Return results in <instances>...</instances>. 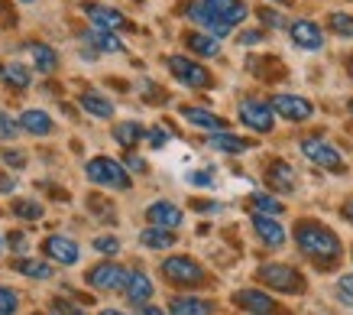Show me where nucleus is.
Masks as SVG:
<instances>
[{"mask_svg": "<svg viewBox=\"0 0 353 315\" xmlns=\"http://www.w3.org/2000/svg\"><path fill=\"white\" fill-rule=\"evenodd\" d=\"M295 244H299V250L308 257V260L327 263V267H331V263L343 254L341 238H337L327 225H321V221H311V218H305V221H299V225H295Z\"/></svg>", "mask_w": 353, "mask_h": 315, "instance_id": "1", "label": "nucleus"}, {"mask_svg": "<svg viewBox=\"0 0 353 315\" xmlns=\"http://www.w3.org/2000/svg\"><path fill=\"white\" fill-rule=\"evenodd\" d=\"M162 276L172 283V286H185V289H198V286H208V273L194 257H169L162 260Z\"/></svg>", "mask_w": 353, "mask_h": 315, "instance_id": "2", "label": "nucleus"}, {"mask_svg": "<svg viewBox=\"0 0 353 315\" xmlns=\"http://www.w3.org/2000/svg\"><path fill=\"white\" fill-rule=\"evenodd\" d=\"M85 173L94 185H101V189H114V192H127L130 185H133L130 182V173L117 163V160H110V156H94V160H88Z\"/></svg>", "mask_w": 353, "mask_h": 315, "instance_id": "3", "label": "nucleus"}, {"mask_svg": "<svg viewBox=\"0 0 353 315\" xmlns=\"http://www.w3.org/2000/svg\"><path fill=\"white\" fill-rule=\"evenodd\" d=\"M256 280L266 283L269 289L285 293V296L305 293V276H301L295 267H289V263H263V267L256 270Z\"/></svg>", "mask_w": 353, "mask_h": 315, "instance_id": "4", "label": "nucleus"}, {"mask_svg": "<svg viewBox=\"0 0 353 315\" xmlns=\"http://www.w3.org/2000/svg\"><path fill=\"white\" fill-rule=\"evenodd\" d=\"M301 153H305L308 163L321 166L327 173H343V169H347L341 150H337L334 143H327L324 137H305V140H301Z\"/></svg>", "mask_w": 353, "mask_h": 315, "instance_id": "5", "label": "nucleus"}, {"mask_svg": "<svg viewBox=\"0 0 353 315\" xmlns=\"http://www.w3.org/2000/svg\"><path fill=\"white\" fill-rule=\"evenodd\" d=\"M169 72L175 75V82H182L185 88H211V72L204 66H198L194 59H188V55H169Z\"/></svg>", "mask_w": 353, "mask_h": 315, "instance_id": "6", "label": "nucleus"}, {"mask_svg": "<svg viewBox=\"0 0 353 315\" xmlns=\"http://www.w3.org/2000/svg\"><path fill=\"white\" fill-rule=\"evenodd\" d=\"M236 114H240V120H243L250 131H256V133H269L276 127V111H272V104H266V101H259V98H243Z\"/></svg>", "mask_w": 353, "mask_h": 315, "instance_id": "7", "label": "nucleus"}, {"mask_svg": "<svg viewBox=\"0 0 353 315\" xmlns=\"http://www.w3.org/2000/svg\"><path fill=\"white\" fill-rule=\"evenodd\" d=\"M127 273H130V270H123L120 263L104 260V263H97V267H91L85 280H88V286H94V289H104V293H117V289H123V283H127Z\"/></svg>", "mask_w": 353, "mask_h": 315, "instance_id": "8", "label": "nucleus"}, {"mask_svg": "<svg viewBox=\"0 0 353 315\" xmlns=\"http://www.w3.org/2000/svg\"><path fill=\"white\" fill-rule=\"evenodd\" d=\"M81 10H85V17L94 23L97 30H110V33H117V30H133V23H130L120 10L108 7V3H81Z\"/></svg>", "mask_w": 353, "mask_h": 315, "instance_id": "9", "label": "nucleus"}, {"mask_svg": "<svg viewBox=\"0 0 353 315\" xmlns=\"http://www.w3.org/2000/svg\"><path fill=\"white\" fill-rule=\"evenodd\" d=\"M185 17H188L192 23H198V26L204 30V33H211L214 39H224V36L234 33V26H230V23H224L221 17H214V13L208 10V7H204L201 0H192V3L185 7Z\"/></svg>", "mask_w": 353, "mask_h": 315, "instance_id": "10", "label": "nucleus"}, {"mask_svg": "<svg viewBox=\"0 0 353 315\" xmlns=\"http://www.w3.org/2000/svg\"><path fill=\"white\" fill-rule=\"evenodd\" d=\"M289 36H292V43L299 46V49H305V52H318L324 46V30L314 20H305V17L289 23Z\"/></svg>", "mask_w": 353, "mask_h": 315, "instance_id": "11", "label": "nucleus"}, {"mask_svg": "<svg viewBox=\"0 0 353 315\" xmlns=\"http://www.w3.org/2000/svg\"><path fill=\"white\" fill-rule=\"evenodd\" d=\"M272 111L279 117L292 120V124H301V120H308L314 114V104L308 98H301V95H276L272 98Z\"/></svg>", "mask_w": 353, "mask_h": 315, "instance_id": "12", "label": "nucleus"}, {"mask_svg": "<svg viewBox=\"0 0 353 315\" xmlns=\"http://www.w3.org/2000/svg\"><path fill=\"white\" fill-rule=\"evenodd\" d=\"M234 305L240 312H250V315H276L279 312L276 299L266 293H259V289H236Z\"/></svg>", "mask_w": 353, "mask_h": 315, "instance_id": "13", "label": "nucleus"}, {"mask_svg": "<svg viewBox=\"0 0 353 315\" xmlns=\"http://www.w3.org/2000/svg\"><path fill=\"white\" fill-rule=\"evenodd\" d=\"M43 254L49 257V260L62 263V267H75L78 257H81V250H78V244L72 238H62V234H52V238L43 240Z\"/></svg>", "mask_w": 353, "mask_h": 315, "instance_id": "14", "label": "nucleus"}, {"mask_svg": "<svg viewBox=\"0 0 353 315\" xmlns=\"http://www.w3.org/2000/svg\"><path fill=\"white\" fill-rule=\"evenodd\" d=\"M146 218H150V225H156V228H179L182 225V208L175 205V202H165V198H159V202H152L150 208H146Z\"/></svg>", "mask_w": 353, "mask_h": 315, "instance_id": "15", "label": "nucleus"}, {"mask_svg": "<svg viewBox=\"0 0 353 315\" xmlns=\"http://www.w3.org/2000/svg\"><path fill=\"white\" fill-rule=\"evenodd\" d=\"M201 3L214 13V17L230 23V26H236V23H243L246 17H250V7H246L243 0H201Z\"/></svg>", "mask_w": 353, "mask_h": 315, "instance_id": "16", "label": "nucleus"}, {"mask_svg": "<svg viewBox=\"0 0 353 315\" xmlns=\"http://www.w3.org/2000/svg\"><path fill=\"white\" fill-rule=\"evenodd\" d=\"M123 293H127V299L133 305H143V303H150L152 293H156V286H152V280L146 276V273H127V283H123Z\"/></svg>", "mask_w": 353, "mask_h": 315, "instance_id": "17", "label": "nucleus"}, {"mask_svg": "<svg viewBox=\"0 0 353 315\" xmlns=\"http://www.w3.org/2000/svg\"><path fill=\"white\" fill-rule=\"evenodd\" d=\"M17 124H20V131H23V133H30V137H49V133L55 131L52 117H49L46 111H36V108L23 111Z\"/></svg>", "mask_w": 353, "mask_h": 315, "instance_id": "18", "label": "nucleus"}, {"mask_svg": "<svg viewBox=\"0 0 353 315\" xmlns=\"http://www.w3.org/2000/svg\"><path fill=\"white\" fill-rule=\"evenodd\" d=\"M253 231H256V238L263 240V244H269V247H282V244H285V228L279 225L276 218L256 215L253 218Z\"/></svg>", "mask_w": 353, "mask_h": 315, "instance_id": "19", "label": "nucleus"}, {"mask_svg": "<svg viewBox=\"0 0 353 315\" xmlns=\"http://www.w3.org/2000/svg\"><path fill=\"white\" fill-rule=\"evenodd\" d=\"M169 315H214V303L198 296H175L169 303Z\"/></svg>", "mask_w": 353, "mask_h": 315, "instance_id": "20", "label": "nucleus"}, {"mask_svg": "<svg viewBox=\"0 0 353 315\" xmlns=\"http://www.w3.org/2000/svg\"><path fill=\"white\" fill-rule=\"evenodd\" d=\"M182 117L201 131H211V133H224L227 131V120L211 114V111H201V108H182Z\"/></svg>", "mask_w": 353, "mask_h": 315, "instance_id": "21", "label": "nucleus"}, {"mask_svg": "<svg viewBox=\"0 0 353 315\" xmlns=\"http://www.w3.org/2000/svg\"><path fill=\"white\" fill-rule=\"evenodd\" d=\"M266 182L272 185L276 192H292V189H295V169H292L289 163L276 160V163L266 169Z\"/></svg>", "mask_w": 353, "mask_h": 315, "instance_id": "22", "label": "nucleus"}, {"mask_svg": "<svg viewBox=\"0 0 353 315\" xmlns=\"http://www.w3.org/2000/svg\"><path fill=\"white\" fill-rule=\"evenodd\" d=\"M78 104H81V108H85L91 117H101V120L114 117V101L104 98L101 91H85V95L78 98Z\"/></svg>", "mask_w": 353, "mask_h": 315, "instance_id": "23", "label": "nucleus"}, {"mask_svg": "<svg viewBox=\"0 0 353 315\" xmlns=\"http://www.w3.org/2000/svg\"><path fill=\"white\" fill-rule=\"evenodd\" d=\"M13 270L23 273V276H30V280H52V263H46V260H36V257H17L13 260Z\"/></svg>", "mask_w": 353, "mask_h": 315, "instance_id": "24", "label": "nucleus"}, {"mask_svg": "<svg viewBox=\"0 0 353 315\" xmlns=\"http://www.w3.org/2000/svg\"><path fill=\"white\" fill-rule=\"evenodd\" d=\"M211 150H217V153H227V156H240V153H246L253 143L250 140H243V137H234V133H211Z\"/></svg>", "mask_w": 353, "mask_h": 315, "instance_id": "25", "label": "nucleus"}, {"mask_svg": "<svg viewBox=\"0 0 353 315\" xmlns=\"http://www.w3.org/2000/svg\"><path fill=\"white\" fill-rule=\"evenodd\" d=\"M185 46H188L194 55H201V59H214V55H221V43H217L211 33H188L185 36Z\"/></svg>", "mask_w": 353, "mask_h": 315, "instance_id": "26", "label": "nucleus"}, {"mask_svg": "<svg viewBox=\"0 0 353 315\" xmlns=\"http://www.w3.org/2000/svg\"><path fill=\"white\" fill-rule=\"evenodd\" d=\"M143 137H146V127H143V124H137V120H123V124H117V127H114V140H117L123 150H133Z\"/></svg>", "mask_w": 353, "mask_h": 315, "instance_id": "27", "label": "nucleus"}, {"mask_svg": "<svg viewBox=\"0 0 353 315\" xmlns=\"http://www.w3.org/2000/svg\"><path fill=\"white\" fill-rule=\"evenodd\" d=\"M139 244L150 250H169L172 244H175V234H172L169 228H156V225H150L146 231H139Z\"/></svg>", "mask_w": 353, "mask_h": 315, "instance_id": "28", "label": "nucleus"}, {"mask_svg": "<svg viewBox=\"0 0 353 315\" xmlns=\"http://www.w3.org/2000/svg\"><path fill=\"white\" fill-rule=\"evenodd\" d=\"M30 55H32V66L39 68V72H55L59 68V55H55L52 46H46V43H32L30 46Z\"/></svg>", "mask_w": 353, "mask_h": 315, "instance_id": "29", "label": "nucleus"}, {"mask_svg": "<svg viewBox=\"0 0 353 315\" xmlns=\"http://www.w3.org/2000/svg\"><path fill=\"white\" fill-rule=\"evenodd\" d=\"M85 39L94 46V49H101V52H123V43H120V39L110 33V30H97V26H94V30H91Z\"/></svg>", "mask_w": 353, "mask_h": 315, "instance_id": "30", "label": "nucleus"}, {"mask_svg": "<svg viewBox=\"0 0 353 315\" xmlns=\"http://www.w3.org/2000/svg\"><path fill=\"white\" fill-rule=\"evenodd\" d=\"M0 75H3V82L10 88H30L32 85V75H30V68L26 66H20V62H10V66H3L0 68Z\"/></svg>", "mask_w": 353, "mask_h": 315, "instance_id": "31", "label": "nucleus"}, {"mask_svg": "<svg viewBox=\"0 0 353 315\" xmlns=\"http://www.w3.org/2000/svg\"><path fill=\"white\" fill-rule=\"evenodd\" d=\"M250 205L256 208V215H269V218H279L285 211V205L276 195H266V192H256V195L250 198Z\"/></svg>", "mask_w": 353, "mask_h": 315, "instance_id": "32", "label": "nucleus"}, {"mask_svg": "<svg viewBox=\"0 0 353 315\" xmlns=\"http://www.w3.org/2000/svg\"><path fill=\"white\" fill-rule=\"evenodd\" d=\"M10 211L17 218H23V221H39V218L46 215V208L39 205V202H32V198H17L10 205Z\"/></svg>", "mask_w": 353, "mask_h": 315, "instance_id": "33", "label": "nucleus"}, {"mask_svg": "<svg viewBox=\"0 0 353 315\" xmlns=\"http://www.w3.org/2000/svg\"><path fill=\"white\" fill-rule=\"evenodd\" d=\"M327 26H331V33L343 36V39H353V17L350 13H331V17H327Z\"/></svg>", "mask_w": 353, "mask_h": 315, "instance_id": "34", "label": "nucleus"}, {"mask_svg": "<svg viewBox=\"0 0 353 315\" xmlns=\"http://www.w3.org/2000/svg\"><path fill=\"white\" fill-rule=\"evenodd\" d=\"M17 309H20V296L7 286H0V315H13Z\"/></svg>", "mask_w": 353, "mask_h": 315, "instance_id": "35", "label": "nucleus"}, {"mask_svg": "<svg viewBox=\"0 0 353 315\" xmlns=\"http://www.w3.org/2000/svg\"><path fill=\"white\" fill-rule=\"evenodd\" d=\"M256 17L266 23V26H272V30H285V26H289V20H285L282 13H279V10H269V7H263Z\"/></svg>", "mask_w": 353, "mask_h": 315, "instance_id": "36", "label": "nucleus"}, {"mask_svg": "<svg viewBox=\"0 0 353 315\" xmlns=\"http://www.w3.org/2000/svg\"><path fill=\"white\" fill-rule=\"evenodd\" d=\"M20 133V124L7 114V111H0V140H13Z\"/></svg>", "mask_w": 353, "mask_h": 315, "instance_id": "37", "label": "nucleus"}, {"mask_svg": "<svg viewBox=\"0 0 353 315\" xmlns=\"http://www.w3.org/2000/svg\"><path fill=\"white\" fill-rule=\"evenodd\" d=\"M188 182L198 185V189H211L214 185V169H198V173L188 175Z\"/></svg>", "mask_w": 353, "mask_h": 315, "instance_id": "38", "label": "nucleus"}, {"mask_svg": "<svg viewBox=\"0 0 353 315\" xmlns=\"http://www.w3.org/2000/svg\"><path fill=\"white\" fill-rule=\"evenodd\" d=\"M94 250L97 254H117L120 240L117 238H94Z\"/></svg>", "mask_w": 353, "mask_h": 315, "instance_id": "39", "label": "nucleus"}, {"mask_svg": "<svg viewBox=\"0 0 353 315\" xmlns=\"http://www.w3.org/2000/svg\"><path fill=\"white\" fill-rule=\"evenodd\" d=\"M337 296H341L343 303L353 305V276H341V283H337Z\"/></svg>", "mask_w": 353, "mask_h": 315, "instance_id": "40", "label": "nucleus"}, {"mask_svg": "<svg viewBox=\"0 0 353 315\" xmlns=\"http://www.w3.org/2000/svg\"><path fill=\"white\" fill-rule=\"evenodd\" d=\"M0 156H3V163H7V166H17V169H23V166H26V156H23V150H3Z\"/></svg>", "mask_w": 353, "mask_h": 315, "instance_id": "41", "label": "nucleus"}, {"mask_svg": "<svg viewBox=\"0 0 353 315\" xmlns=\"http://www.w3.org/2000/svg\"><path fill=\"white\" fill-rule=\"evenodd\" d=\"M52 309H55V315H85L75 303H65V299H55Z\"/></svg>", "mask_w": 353, "mask_h": 315, "instance_id": "42", "label": "nucleus"}, {"mask_svg": "<svg viewBox=\"0 0 353 315\" xmlns=\"http://www.w3.org/2000/svg\"><path fill=\"white\" fill-rule=\"evenodd\" d=\"M236 39H240V46H259L263 43V33H259V30H246V33H240Z\"/></svg>", "mask_w": 353, "mask_h": 315, "instance_id": "43", "label": "nucleus"}, {"mask_svg": "<svg viewBox=\"0 0 353 315\" xmlns=\"http://www.w3.org/2000/svg\"><path fill=\"white\" fill-rule=\"evenodd\" d=\"M127 166L133 169V173H146V160H139V156H137L133 150L127 153Z\"/></svg>", "mask_w": 353, "mask_h": 315, "instance_id": "44", "label": "nucleus"}, {"mask_svg": "<svg viewBox=\"0 0 353 315\" xmlns=\"http://www.w3.org/2000/svg\"><path fill=\"white\" fill-rule=\"evenodd\" d=\"M165 143H169V133L165 131H150V146L159 150V146H165Z\"/></svg>", "mask_w": 353, "mask_h": 315, "instance_id": "45", "label": "nucleus"}, {"mask_svg": "<svg viewBox=\"0 0 353 315\" xmlns=\"http://www.w3.org/2000/svg\"><path fill=\"white\" fill-rule=\"evenodd\" d=\"M13 189H17V179H10L7 173H0V195H10Z\"/></svg>", "mask_w": 353, "mask_h": 315, "instance_id": "46", "label": "nucleus"}, {"mask_svg": "<svg viewBox=\"0 0 353 315\" xmlns=\"http://www.w3.org/2000/svg\"><path fill=\"white\" fill-rule=\"evenodd\" d=\"M10 247L17 250V257L26 254V238H23V234H10Z\"/></svg>", "mask_w": 353, "mask_h": 315, "instance_id": "47", "label": "nucleus"}, {"mask_svg": "<svg viewBox=\"0 0 353 315\" xmlns=\"http://www.w3.org/2000/svg\"><path fill=\"white\" fill-rule=\"evenodd\" d=\"M198 211H217V202H192Z\"/></svg>", "mask_w": 353, "mask_h": 315, "instance_id": "48", "label": "nucleus"}, {"mask_svg": "<svg viewBox=\"0 0 353 315\" xmlns=\"http://www.w3.org/2000/svg\"><path fill=\"white\" fill-rule=\"evenodd\" d=\"M139 315H165V312H162V309H156V305H150V303H143Z\"/></svg>", "mask_w": 353, "mask_h": 315, "instance_id": "49", "label": "nucleus"}, {"mask_svg": "<svg viewBox=\"0 0 353 315\" xmlns=\"http://www.w3.org/2000/svg\"><path fill=\"white\" fill-rule=\"evenodd\" d=\"M101 315H127V312H120V309H101Z\"/></svg>", "mask_w": 353, "mask_h": 315, "instance_id": "50", "label": "nucleus"}, {"mask_svg": "<svg viewBox=\"0 0 353 315\" xmlns=\"http://www.w3.org/2000/svg\"><path fill=\"white\" fill-rule=\"evenodd\" d=\"M343 215H347V218H350V221H353V202H350V205H347V208H343Z\"/></svg>", "mask_w": 353, "mask_h": 315, "instance_id": "51", "label": "nucleus"}, {"mask_svg": "<svg viewBox=\"0 0 353 315\" xmlns=\"http://www.w3.org/2000/svg\"><path fill=\"white\" fill-rule=\"evenodd\" d=\"M272 3H282V7H285V3H292V0H272Z\"/></svg>", "mask_w": 353, "mask_h": 315, "instance_id": "52", "label": "nucleus"}, {"mask_svg": "<svg viewBox=\"0 0 353 315\" xmlns=\"http://www.w3.org/2000/svg\"><path fill=\"white\" fill-rule=\"evenodd\" d=\"M347 108H350V114H353V98H350V104H347Z\"/></svg>", "mask_w": 353, "mask_h": 315, "instance_id": "53", "label": "nucleus"}, {"mask_svg": "<svg viewBox=\"0 0 353 315\" xmlns=\"http://www.w3.org/2000/svg\"><path fill=\"white\" fill-rule=\"evenodd\" d=\"M20 3H36V0H20Z\"/></svg>", "mask_w": 353, "mask_h": 315, "instance_id": "54", "label": "nucleus"}, {"mask_svg": "<svg viewBox=\"0 0 353 315\" xmlns=\"http://www.w3.org/2000/svg\"><path fill=\"white\" fill-rule=\"evenodd\" d=\"M350 75H353V62H350Z\"/></svg>", "mask_w": 353, "mask_h": 315, "instance_id": "55", "label": "nucleus"}, {"mask_svg": "<svg viewBox=\"0 0 353 315\" xmlns=\"http://www.w3.org/2000/svg\"><path fill=\"white\" fill-rule=\"evenodd\" d=\"M0 244H3V238H0Z\"/></svg>", "mask_w": 353, "mask_h": 315, "instance_id": "56", "label": "nucleus"}]
</instances>
